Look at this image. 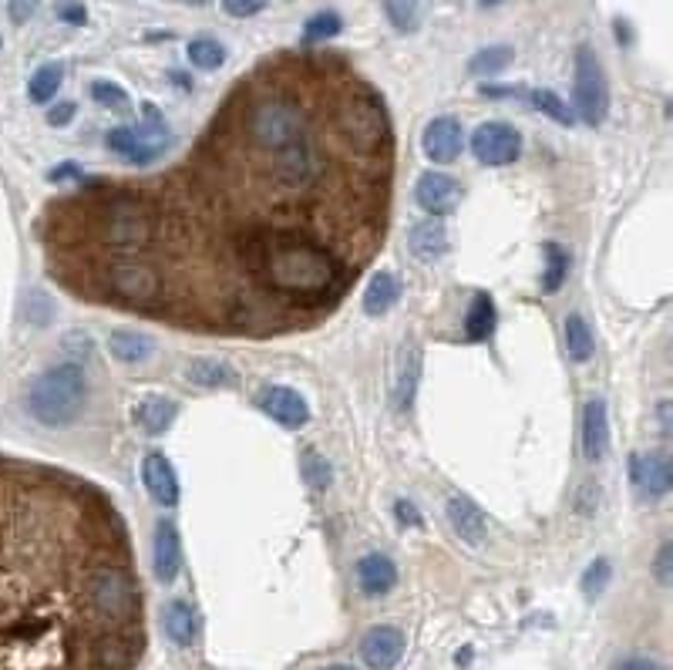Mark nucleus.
<instances>
[{
	"label": "nucleus",
	"mask_w": 673,
	"mask_h": 670,
	"mask_svg": "<svg viewBox=\"0 0 673 670\" xmlns=\"http://www.w3.org/2000/svg\"><path fill=\"white\" fill-rule=\"evenodd\" d=\"M357 586L364 596H387L398 586V566L384 553H367L357 559Z\"/></svg>",
	"instance_id": "nucleus-13"
},
{
	"label": "nucleus",
	"mask_w": 673,
	"mask_h": 670,
	"mask_svg": "<svg viewBox=\"0 0 673 670\" xmlns=\"http://www.w3.org/2000/svg\"><path fill=\"white\" fill-rule=\"evenodd\" d=\"M41 0H7V14H11L14 24H27L34 14H38Z\"/></svg>",
	"instance_id": "nucleus-36"
},
{
	"label": "nucleus",
	"mask_w": 673,
	"mask_h": 670,
	"mask_svg": "<svg viewBox=\"0 0 673 670\" xmlns=\"http://www.w3.org/2000/svg\"><path fill=\"white\" fill-rule=\"evenodd\" d=\"M324 670H357V667H347V664H334V667H324Z\"/></svg>",
	"instance_id": "nucleus-44"
},
{
	"label": "nucleus",
	"mask_w": 673,
	"mask_h": 670,
	"mask_svg": "<svg viewBox=\"0 0 673 670\" xmlns=\"http://www.w3.org/2000/svg\"><path fill=\"white\" fill-rule=\"evenodd\" d=\"M270 0H223V11L229 17H256Z\"/></svg>",
	"instance_id": "nucleus-35"
},
{
	"label": "nucleus",
	"mask_w": 673,
	"mask_h": 670,
	"mask_svg": "<svg viewBox=\"0 0 673 670\" xmlns=\"http://www.w3.org/2000/svg\"><path fill=\"white\" fill-rule=\"evenodd\" d=\"M0 48H4V41H0Z\"/></svg>",
	"instance_id": "nucleus-46"
},
{
	"label": "nucleus",
	"mask_w": 673,
	"mask_h": 670,
	"mask_svg": "<svg viewBox=\"0 0 673 670\" xmlns=\"http://www.w3.org/2000/svg\"><path fill=\"white\" fill-rule=\"evenodd\" d=\"M569 277V253L559 243H546V273H542V290L556 293Z\"/></svg>",
	"instance_id": "nucleus-27"
},
{
	"label": "nucleus",
	"mask_w": 673,
	"mask_h": 670,
	"mask_svg": "<svg viewBox=\"0 0 673 670\" xmlns=\"http://www.w3.org/2000/svg\"><path fill=\"white\" fill-rule=\"evenodd\" d=\"M175 415H179V405L169 398H159V394H149V398H142L132 408L135 425L142 428L145 435H162V431H169Z\"/></svg>",
	"instance_id": "nucleus-18"
},
{
	"label": "nucleus",
	"mask_w": 673,
	"mask_h": 670,
	"mask_svg": "<svg viewBox=\"0 0 673 670\" xmlns=\"http://www.w3.org/2000/svg\"><path fill=\"white\" fill-rule=\"evenodd\" d=\"M418 378H421V351L418 347H404V361L398 371V405L411 408L414 391H418Z\"/></svg>",
	"instance_id": "nucleus-25"
},
{
	"label": "nucleus",
	"mask_w": 673,
	"mask_h": 670,
	"mask_svg": "<svg viewBox=\"0 0 673 670\" xmlns=\"http://www.w3.org/2000/svg\"><path fill=\"white\" fill-rule=\"evenodd\" d=\"M394 122L337 54L243 75L179 162L91 179L34 223L75 300L209 337L303 334L340 310L387 240Z\"/></svg>",
	"instance_id": "nucleus-1"
},
{
	"label": "nucleus",
	"mask_w": 673,
	"mask_h": 670,
	"mask_svg": "<svg viewBox=\"0 0 673 670\" xmlns=\"http://www.w3.org/2000/svg\"><path fill=\"white\" fill-rule=\"evenodd\" d=\"M613 670H667V667L650 657H623V660H616Z\"/></svg>",
	"instance_id": "nucleus-39"
},
{
	"label": "nucleus",
	"mask_w": 673,
	"mask_h": 670,
	"mask_svg": "<svg viewBox=\"0 0 673 670\" xmlns=\"http://www.w3.org/2000/svg\"><path fill=\"white\" fill-rule=\"evenodd\" d=\"M515 51L509 44H492V48L472 54V61H468V71L472 75H495V71H505L512 64Z\"/></svg>",
	"instance_id": "nucleus-26"
},
{
	"label": "nucleus",
	"mask_w": 673,
	"mask_h": 670,
	"mask_svg": "<svg viewBox=\"0 0 673 670\" xmlns=\"http://www.w3.org/2000/svg\"><path fill=\"white\" fill-rule=\"evenodd\" d=\"M91 98H95V105L112 108V112H125V108H128L125 88L112 85V81H91Z\"/></svg>",
	"instance_id": "nucleus-32"
},
{
	"label": "nucleus",
	"mask_w": 673,
	"mask_h": 670,
	"mask_svg": "<svg viewBox=\"0 0 673 670\" xmlns=\"http://www.w3.org/2000/svg\"><path fill=\"white\" fill-rule=\"evenodd\" d=\"M152 566L159 583H175V576L182 573V539L179 526L169 519H162L155 526V546H152Z\"/></svg>",
	"instance_id": "nucleus-11"
},
{
	"label": "nucleus",
	"mask_w": 673,
	"mask_h": 670,
	"mask_svg": "<svg viewBox=\"0 0 673 670\" xmlns=\"http://www.w3.org/2000/svg\"><path fill=\"white\" fill-rule=\"evenodd\" d=\"M532 105H536L542 115L556 118L559 125H573V122H576V112L566 105V98L556 95V91H552V88H539V91H532Z\"/></svg>",
	"instance_id": "nucleus-29"
},
{
	"label": "nucleus",
	"mask_w": 673,
	"mask_h": 670,
	"mask_svg": "<svg viewBox=\"0 0 673 670\" xmlns=\"http://www.w3.org/2000/svg\"><path fill=\"white\" fill-rule=\"evenodd\" d=\"M300 468H303V475H307V482L313 485V489H327L330 485V462L317 452V448H307V452H303Z\"/></svg>",
	"instance_id": "nucleus-31"
},
{
	"label": "nucleus",
	"mask_w": 673,
	"mask_h": 670,
	"mask_svg": "<svg viewBox=\"0 0 673 670\" xmlns=\"http://www.w3.org/2000/svg\"><path fill=\"white\" fill-rule=\"evenodd\" d=\"M61 81H64V68L58 61L41 64V68L31 75V81H27V98H31L34 105H48L51 98L58 95Z\"/></svg>",
	"instance_id": "nucleus-24"
},
{
	"label": "nucleus",
	"mask_w": 673,
	"mask_h": 670,
	"mask_svg": "<svg viewBox=\"0 0 673 670\" xmlns=\"http://www.w3.org/2000/svg\"><path fill=\"white\" fill-rule=\"evenodd\" d=\"M186 54H189V61L196 64V68H202V71H212V68H219V64L226 61V48L216 38H192Z\"/></svg>",
	"instance_id": "nucleus-28"
},
{
	"label": "nucleus",
	"mask_w": 673,
	"mask_h": 670,
	"mask_svg": "<svg viewBox=\"0 0 673 670\" xmlns=\"http://www.w3.org/2000/svg\"><path fill=\"white\" fill-rule=\"evenodd\" d=\"M256 405H260L263 415H270L276 425L297 431L310 421V405L307 398L297 388H287V384H266V388L256 394Z\"/></svg>",
	"instance_id": "nucleus-5"
},
{
	"label": "nucleus",
	"mask_w": 673,
	"mask_h": 670,
	"mask_svg": "<svg viewBox=\"0 0 673 670\" xmlns=\"http://www.w3.org/2000/svg\"><path fill=\"white\" fill-rule=\"evenodd\" d=\"M398 519L404 522V526H421V516H418V509H414L408 499H401V502H398Z\"/></svg>",
	"instance_id": "nucleus-41"
},
{
	"label": "nucleus",
	"mask_w": 673,
	"mask_h": 670,
	"mask_svg": "<svg viewBox=\"0 0 673 670\" xmlns=\"http://www.w3.org/2000/svg\"><path fill=\"white\" fill-rule=\"evenodd\" d=\"M398 300H401V280L394 277V273L381 270V273H374L371 283L364 287V314L381 317L398 304Z\"/></svg>",
	"instance_id": "nucleus-20"
},
{
	"label": "nucleus",
	"mask_w": 673,
	"mask_h": 670,
	"mask_svg": "<svg viewBox=\"0 0 673 670\" xmlns=\"http://www.w3.org/2000/svg\"><path fill=\"white\" fill-rule=\"evenodd\" d=\"M610 448V418H606V401L593 398L583 408V455L589 462H599Z\"/></svg>",
	"instance_id": "nucleus-16"
},
{
	"label": "nucleus",
	"mask_w": 673,
	"mask_h": 670,
	"mask_svg": "<svg viewBox=\"0 0 673 670\" xmlns=\"http://www.w3.org/2000/svg\"><path fill=\"white\" fill-rule=\"evenodd\" d=\"M610 576H613L610 559H596V563H589V566H586V573H583V593L589 596V600H593V596H599V593L606 590Z\"/></svg>",
	"instance_id": "nucleus-33"
},
{
	"label": "nucleus",
	"mask_w": 673,
	"mask_h": 670,
	"mask_svg": "<svg viewBox=\"0 0 673 670\" xmlns=\"http://www.w3.org/2000/svg\"><path fill=\"white\" fill-rule=\"evenodd\" d=\"M108 351L122 364H142L152 357L155 344L145 334H138V330H112L108 334Z\"/></svg>",
	"instance_id": "nucleus-21"
},
{
	"label": "nucleus",
	"mask_w": 673,
	"mask_h": 670,
	"mask_svg": "<svg viewBox=\"0 0 673 670\" xmlns=\"http://www.w3.org/2000/svg\"><path fill=\"white\" fill-rule=\"evenodd\" d=\"M482 7H499V4H505V0H478Z\"/></svg>",
	"instance_id": "nucleus-43"
},
{
	"label": "nucleus",
	"mask_w": 673,
	"mask_h": 670,
	"mask_svg": "<svg viewBox=\"0 0 673 670\" xmlns=\"http://www.w3.org/2000/svg\"><path fill=\"white\" fill-rule=\"evenodd\" d=\"M414 199L428 216L441 219L455 213L458 203H462V186L448 172H421L418 186H414Z\"/></svg>",
	"instance_id": "nucleus-6"
},
{
	"label": "nucleus",
	"mask_w": 673,
	"mask_h": 670,
	"mask_svg": "<svg viewBox=\"0 0 673 670\" xmlns=\"http://www.w3.org/2000/svg\"><path fill=\"white\" fill-rule=\"evenodd\" d=\"M186 378L192 384H199V388H229V384H236L233 367L223 364V361H212V357H199V361H192Z\"/></svg>",
	"instance_id": "nucleus-23"
},
{
	"label": "nucleus",
	"mask_w": 673,
	"mask_h": 670,
	"mask_svg": "<svg viewBox=\"0 0 673 670\" xmlns=\"http://www.w3.org/2000/svg\"><path fill=\"white\" fill-rule=\"evenodd\" d=\"M340 31H344L340 14L337 11H320V14H313L307 24H303V41H310V44L330 41V38H337Z\"/></svg>",
	"instance_id": "nucleus-30"
},
{
	"label": "nucleus",
	"mask_w": 673,
	"mask_h": 670,
	"mask_svg": "<svg viewBox=\"0 0 673 670\" xmlns=\"http://www.w3.org/2000/svg\"><path fill=\"white\" fill-rule=\"evenodd\" d=\"M448 522L455 529V536L468 546H478L488 532L485 512L478 509V502H472L468 495H451L448 499Z\"/></svg>",
	"instance_id": "nucleus-15"
},
{
	"label": "nucleus",
	"mask_w": 673,
	"mask_h": 670,
	"mask_svg": "<svg viewBox=\"0 0 673 670\" xmlns=\"http://www.w3.org/2000/svg\"><path fill=\"white\" fill-rule=\"evenodd\" d=\"M472 152L482 165H509L522 155V135L509 122H485L475 128Z\"/></svg>",
	"instance_id": "nucleus-4"
},
{
	"label": "nucleus",
	"mask_w": 673,
	"mask_h": 670,
	"mask_svg": "<svg viewBox=\"0 0 673 670\" xmlns=\"http://www.w3.org/2000/svg\"><path fill=\"white\" fill-rule=\"evenodd\" d=\"M465 149V128L458 118L451 115H441L435 118V122H428V128H424L421 135V152L428 155L435 165H451L462 155Z\"/></svg>",
	"instance_id": "nucleus-7"
},
{
	"label": "nucleus",
	"mask_w": 673,
	"mask_h": 670,
	"mask_svg": "<svg viewBox=\"0 0 673 670\" xmlns=\"http://www.w3.org/2000/svg\"><path fill=\"white\" fill-rule=\"evenodd\" d=\"M670 563H673V549L670 543H663L657 553V563H653V576H657L663 586H670Z\"/></svg>",
	"instance_id": "nucleus-38"
},
{
	"label": "nucleus",
	"mask_w": 673,
	"mask_h": 670,
	"mask_svg": "<svg viewBox=\"0 0 673 670\" xmlns=\"http://www.w3.org/2000/svg\"><path fill=\"white\" fill-rule=\"evenodd\" d=\"M495 324H499L495 300L488 297V293H475L472 304H468V314H465V341L468 344H485L488 337L495 334Z\"/></svg>",
	"instance_id": "nucleus-19"
},
{
	"label": "nucleus",
	"mask_w": 673,
	"mask_h": 670,
	"mask_svg": "<svg viewBox=\"0 0 673 670\" xmlns=\"http://www.w3.org/2000/svg\"><path fill=\"white\" fill-rule=\"evenodd\" d=\"M88 405L85 367L68 361L41 371L24 394V411L41 428H71Z\"/></svg>",
	"instance_id": "nucleus-2"
},
{
	"label": "nucleus",
	"mask_w": 673,
	"mask_h": 670,
	"mask_svg": "<svg viewBox=\"0 0 673 670\" xmlns=\"http://www.w3.org/2000/svg\"><path fill=\"white\" fill-rule=\"evenodd\" d=\"M71 118H75V105H71V102H61L58 108H51V112H48L51 125H68Z\"/></svg>",
	"instance_id": "nucleus-40"
},
{
	"label": "nucleus",
	"mask_w": 673,
	"mask_h": 670,
	"mask_svg": "<svg viewBox=\"0 0 673 670\" xmlns=\"http://www.w3.org/2000/svg\"><path fill=\"white\" fill-rule=\"evenodd\" d=\"M361 657L371 670H394L404 657V633L398 627H374L361 640Z\"/></svg>",
	"instance_id": "nucleus-9"
},
{
	"label": "nucleus",
	"mask_w": 673,
	"mask_h": 670,
	"mask_svg": "<svg viewBox=\"0 0 673 670\" xmlns=\"http://www.w3.org/2000/svg\"><path fill=\"white\" fill-rule=\"evenodd\" d=\"M105 145L112 149L118 159H125L128 165H149L165 152V139H149L145 132L128 125H118L105 135Z\"/></svg>",
	"instance_id": "nucleus-8"
},
{
	"label": "nucleus",
	"mask_w": 673,
	"mask_h": 670,
	"mask_svg": "<svg viewBox=\"0 0 673 670\" xmlns=\"http://www.w3.org/2000/svg\"><path fill=\"white\" fill-rule=\"evenodd\" d=\"M58 21L81 27V24L88 21V11H85V4H78V0H64V4H58Z\"/></svg>",
	"instance_id": "nucleus-37"
},
{
	"label": "nucleus",
	"mask_w": 673,
	"mask_h": 670,
	"mask_svg": "<svg viewBox=\"0 0 673 670\" xmlns=\"http://www.w3.org/2000/svg\"><path fill=\"white\" fill-rule=\"evenodd\" d=\"M408 250L414 260L421 263H438L445 260L448 250H451V240H448V229L441 219H424V223H414L411 233H408Z\"/></svg>",
	"instance_id": "nucleus-12"
},
{
	"label": "nucleus",
	"mask_w": 673,
	"mask_h": 670,
	"mask_svg": "<svg viewBox=\"0 0 673 670\" xmlns=\"http://www.w3.org/2000/svg\"><path fill=\"white\" fill-rule=\"evenodd\" d=\"M566 354L573 364H586L589 357L596 354V337L593 327L586 324L583 314H569L566 317Z\"/></svg>",
	"instance_id": "nucleus-22"
},
{
	"label": "nucleus",
	"mask_w": 673,
	"mask_h": 670,
	"mask_svg": "<svg viewBox=\"0 0 673 670\" xmlns=\"http://www.w3.org/2000/svg\"><path fill=\"white\" fill-rule=\"evenodd\" d=\"M660 425H663V431H670V401L660 405Z\"/></svg>",
	"instance_id": "nucleus-42"
},
{
	"label": "nucleus",
	"mask_w": 673,
	"mask_h": 670,
	"mask_svg": "<svg viewBox=\"0 0 673 670\" xmlns=\"http://www.w3.org/2000/svg\"><path fill=\"white\" fill-rule=\"evenodd\" d=\"M142 482L159 506H179V475H175L172 462L162 452H149L142 458Z\"/></svg>",
	"instance_id": "nucleus-10"
},
{
	"label": "nucleus",
	"mask_w": 673,
	"mask_h": 670,
	"mask_svg": "<svg viewBox=\"0 0 673 670\" xmlns=\"http://www.w3.org/2000/svg\"><path fill=\"white\" fill-rule=\"evenodd\" d=\"M162 627L175 647H192L199 640V613L186 600H172L162 613Z\"/></svg>",
	"instance_id": "nucleus-17"
},
{
	"label": "nucleus",
	"mask_w": 673,
	"mask_h": 670,
	"mask_svg": "<svg viewBox=\"0 0 673 670\" xmlns=\"http://www.w3.org/2000/svg\"><path fill=\"white\" fill-rule=\"evenodd\" d=\"M186 4H196L199 7V4H206V0H186Z\"/></svg>",
	"instance_id": "nucleus-45"
},
{
	"label": "nucleus",
	"mask_w": 673,
	"mask_h": 670,
	"mask_svg": "<svg viewBox=\"0 0 673 670\" xmlns=\"http://www.w3.org/2000/svg\"><path fill=\"white\" fill-rule=\"evenodd\" d=\"M384 11L398 31H414L418 27V14H414L411 0H384Z\"/></svg>",
	"instance_id": "nucleus-34"
},
{
	"label": "nucleus",
	"mask_w": 673,
	"mask_h": 670,
	"mask_svg": "<svg viewBox=\"0 0 673 670\" xmlns=\"http://www.w3.org/2000/svg\"><path fill=\"white\" fill-rule=\"evenodd\" d=\"M573 102L576 115L583 118L586 125H599L610 112V88H606L603 64H599L593 48H579L576 51V81H573Z\"/></svg>",
	"instance_id": "nucleus-3"
},
{
	"label": "nucleus",
	"mask_w": 673,
	"mask_h": 670,
	"mask_svg": "<svg viewBox=\"0 0 673 670\" xmlns=\"http://www.w3.org/2000/svg\"><path fill=\"white\" fill-rule=\"evenodd\" d=\"M633 482L640 485L647 499H663L673 482V465L667 452H650L643 458H633Z\"/></svg>",
	"instance_id": "nucleus-14"
}]
</instances>
